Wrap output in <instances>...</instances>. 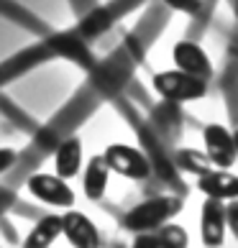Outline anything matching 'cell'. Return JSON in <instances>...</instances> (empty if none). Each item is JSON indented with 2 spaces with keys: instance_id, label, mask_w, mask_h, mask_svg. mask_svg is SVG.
<instances>
[{
  "instance_id": "1",
  "label": "cell",
  "mask_w": 238,
  "mask_h": 248,
  "mask_svg": "<svg viewBox=\"0 0 238 248\" xmlns=\"http://www.w3.org/2000/svg\"><path fill=\"white\" fill-rule=\"evenodd\" d=\"M151 87L164 103L172 105H185V103H197L207 95V82L200 77H192L182 69H164L157 72L151 79Z\"/></svg>"
},
{
  "instance_id": "2",
  "label": "cell",
  "mask_w": 238,
  "mask_h": 248,
  "mask_svg": "<svg viewBox=\"0 0 238 248\" xmlns=\"http://www.w3.org/2000/svg\"><path fill=\"white\" fill-rule=\"evenodd\" d=\"M179 210H182L179 197H151V200L141 202V205H136L123 217V225L133 233H149V231L161 228L164 223H169Z\"/></svg>"
},
{
  "instance_id": "3",
  "label": "cell",
  "mask_w": 238,
  "mask_h": 248,
  "mask_svg": "<svg viewBox=\"0 0 238 248\" xmlns=\"http://www.w3.org/2000/svg\"><path fill=\"white\" fill-rule=\"evenodd\" d=\"M26 192L41 205H49L54 210H69L75 207V189L67 179H62L54 171H31L26 177Z\"/></svg>"
},
{
  "instance_id": "4",
  "label": "cell",
  "mask_w": 238,
  "mask_h": 248,
  "mask_svg": "<svg viewBox=\"0 0 238 248\" xmlns=\"http://www.w3.org/2000/svg\"><path fill=\"white\" fill-rule=\"evenodd\" d=\"M103 159L108 164L111 174L118 177L133 179V182H143L151 177V161L141 149H136L131 143H111L105 146Z\"/></svg>"
},
{
  "instance_id": "5",
  "label": "cell",
  "mask_w": 238,
  "mask_h": 248,
  "mask_svg": "<svg viewBox=\"0 0 238 248\" xmlns=\"http://www.w3.org/2000/svg\"><path fill=\"white\" fill-rule=\"evenodd\" d=\"M203 146L210 164L215 169H231L238 154H236V143H233V131H228L221 123H207L203 128Z\"/></svg>"
},
{
  "instance_id": "6",
  "label": "cell",
  "mask_w": 238,
  "mask_h": 248,
  "mask_svg": "<svg viewBox=\"0 0 238 248\" xmlns=\"http://www.w3.org/2000/svg\"><path fill=\"white\" fill-rule=\"evenodd\" d=\"M62 235L72 248H100V231L85 213L69 207L62 213Z\"/></svg>"
},
{
  "instance_id": "7",
  "label": "cell",
  "mask_w": 238,
  "mask_h": 248,
  "mask_svg": "<svg viewBox=\"0 0 238 248\" xmlns=\"http://www.w3.org/2000/svg\"><path fill=\"white\" fill-rule=\"evenodd\" d=\"M172 62L175 67L187 72L192 77H200V79H210L213 77V62H210L207 51L200 46L197 41H190V39H182L172 46Z\"/></svg>"
},
{
  "instance_id": "8",
  "label": "cell",
  "mask_w": 238,
  "mask_h": 248,
  "mask_svg": "<svg viewBox=\"0 0 238 248\" xmlns=\"http://www.w3.org/2000/svg\"><path fill=\"white\" fill-rule=\"evenodd\" d=\"M54 174H59L62 179H75L79 177L82 167H85V156H82V139L79 136H67L54 146Z\"/></svg>"
},
{
  "instance_id": "9",
  "label": "cell",
  "mask_w": 238,
  "mask_h": 248,
  "mask_svg": "<svg viewBox=\"0 0 238 248\" xmlns=\"http://www.w3.org/2000/svg\"><path fill=\"white\" fill-rule=\"evenodd\" d=\"M225 205L221 200H205L203 213H200V238L207 248L223 246L225 238Z\"/></svg>"
},
{
  "instance_id": "10",
  "label": "cell",
  "mask_w": 238,
  "mask_h": 248,
  "mask_svg": "<svg viewBox=\"0 0 238 248\" xmlns=\"http://www.w3.org/2000/svg\"><path fill=\"white\" fill-rule=\"evenodd\" d=\"M197 187L210 200H221V202L238 200V177L228 169H210L207 174L197 177Z\"/></svg>"
},
{
  "instance_id": "11",
  "label": "cell",
  "mask_w": 238,
  "mask_h": 248,
  "mask_svg": "<svg viewBox=\"0 0 238 248\" xmlns=\"http://www.w3.org/2000/svg\"><path fill=\"white\" fill-rule=\"evenodd\" d=\"M79 174H82V192H85V197L93 202L103 200L108 192V182H111V169H108L103 154L90 156Z\"/></svg>"
},
{
  "instance_id": "12",
  "label": "cell",
  "mask_w": 238,
  "mask_h": 248,
  "mask_svg": "<svg viewBox=\"0 0 238 248\" xmlns=\"http://www.w3.org/2000/svg\"><path fill=\"white\" fill-rule=\"evenodd\" d=\"M133 248H187V233L182 225L164 223L157 231L139 233L133 241Z\"/></svg>"
},
{
  "instance_id": "13",
  "label": "cell",
  "mask_w": 238,
  "mask_h": 248,
  "mask_svg": "<svg viewBox=\"0 0 238 248\" xmlns=\"http://www.w3.org/2000/svg\"><path fill=\"white\" fill-rule=\"evenodd\" d=\"M59 235H62V215L49 213L36 220V225L23 238V248H51Z\"/></svg>"
},
{
  "instance_id": "14",
  "label": "cell",
  "mask_w": 238,
  "mask_h": 248,
  "mask_svg": "<svg viewBox=\"0 0 238 248\" xmlns=\"http://www.w3.org/2000/svg\"><path fill=\"white\" fill-rule=\"evenodd\" d=\"M177 167L190 171V174H195V177H203V174H207L210 169H215L213 164H210L207 154L197 151V149H182L177 154Z\"/></svg>"
},
{
  "instance_id": "15",
  "label": "cell",
  "mask_w": 238,
  "mask_h": 248,
  "mask_svg": "<svg viewBox=\"0 0 238 248\" xmlns=\"http://www.w3.org/2000/svg\"><path fill=\"white\" fill-rule=\"evenodd\" d=\"M161 3L177 13H185V16H197L200 8H203V0H161Z\"/></svg>"
},
{
  "instance_id": "16",
  "label": "cell",
  "mask_w": 238,
  "mask_h": 248,
  "mask_svg": "<svg viewBox=\"0 0 238 248\" xmlns=\"http://www.w3.org/2000/svg\"><path fill=\"white\" fill-rule=\"evenodd\" d=\"M18 159H21V154H18L16 149H11V146H0V177L13 169L18 164Z\"/></svg>"
},
{
  "instance_id": "17",
  "label": "cell",
  "mask_w": 238,
  "mask_h": 248,
  "mask_svg": "<svg viewBox=\"0 0 238 248\" xmlns=\"http://www.w3.org/2000/svg\"><path fill=\"white\" fill-rule=\"evenodd\" d=\"M225 225L231 228V233L238 238V200H231L225 207Z\"/></svg>"
},
{
  "instance_id": "18",
  "label": "cell",
  "mask_w": 238,
  "mask_h": 248,
  "mask_svg": "<svg viewBox=\"0 0 238 248\" xmlns=\"http://www.w3.org/2000/svg\"><path fill=\"white\" fill-rule=\"evenodd\" d=\"M233 143H236V154H238V128L233 131Z\"/></svg>"
}]
</instances>
